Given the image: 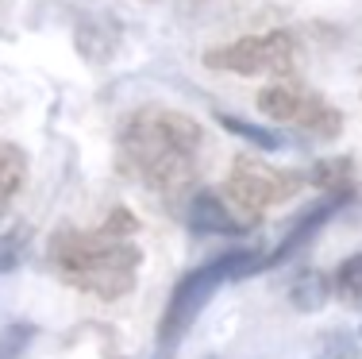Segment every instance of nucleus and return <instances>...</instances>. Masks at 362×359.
I'll return each instance as SVG.
<instances>
[{
  "label": "nucleus",
  "instance_id": "nucleus-12",
  "mask_svg": "<svg viewBox=\"0 0 362 359\" xmlns=\"http://www.w3.org/2000/svg\"><path fill=\"white\" fill-rule=\"evenodd\" d=\"M332 290L343 297V302H351V305L362 302V251H358V255H347V259L335 267Z\"/></svg>",
  "mask_w": 362,
  "mask_h": 359
},
{
  "label": "nucleus",
  "instance_id": "nucleus-13",
  "mask_svg": "<svg viewBox=\"0 0 362 359\" xmlns=\"http://www.w3.org/2000/svg\"><path fill=\"white\" fill-rule=\"evenodd\" d=\"M220 124L228 127L231 135H239V139L255 143V147H262V151H281V147H286V139H281L278 132H270V127H258V124H247V120H239V116L220 113Z\"/></svg>",
  "mask_w": 362,
  "mask_h": 359
},
{
  "label": "nucleus",
  "instance_id": "nucleus-8",
  "mask_svg": "<svg viewBox=\"0 0 362 359\" xmlns=\"http://www.w3.org/2000/svg\"><path fill=\"white\" fill-rule=\"evenodd\" d=\"M185 224H189V232H197V236H243L247 228H251L235 209H231V205H223V198H216L212 190H201L193 201L185 205Z\"/></svg>",
  "mask_w": 362,
  "mask_h": 359
},
{
  "label": "nucleus",
  "instance_id": "nucleus-11",
  "mask_svg": "<svg viewBox=\"0 0 362 359\" xmlns=\"http://www.w3.org/2000/svg\"><path fill=\"white\" fill-rule=\"evenodd\" d=\"M308 186H320V190L335 193V190H355V166L351 159H320L308 170Z\"/></svg>",
  "mask_w": 362,
  "mask_h": 359
},
{
  "label": "nucleus",
  "instance_id": "nucleus-17",
  "mask_svg": "<svg viewBox=\"0 0 362 359\" xmlns=\"http://www.w3.org/2000/svg\"><path fill=\"white\" fill-rule=\"evenodd\" d=\"M358 332H362V329H358Z\"/></svg>",
  "mask_w": 362,
  "mask_h": 359
},
{
  "label": "nucleus",
  "instance_id": "nucleus-16",
  "mask_svg": "<svg viewBox=\"0 0 362 359\" xmlns=\"http://www.w3.org/2000/svg\"><path fill=\"white\" fill-rule=\"evenodd\" d=\"M0 359H12V355H0Z\"/></svg>",
  "mask_w": 362,
  "mask_h": 359
},
{
  "label": "nucleus",
  "instance_id": "nucleus-15",
  "mask_svg": "<svg viewBox=\"0 0 362 359\" xmlns=\"http://www.w3.org/2000/svg\"><path fill=\"white\" fill-rule=\"evenodd\" d=\"M204 359H220V355H204Z\"/></svg>",
  "mask_w": 362,
  "mask_h": 359
},
{
  "label": "nucleus",
  "instance_id": "nucleus-6",
  "mask_svg": "<svg viewBox=\"0 0 362 359\" xmlns=\"http://www.w3.org/2000/svg\"><path fill=\"white\" fill-rule=\"evenodd\" d=\"M258 113L278 120V124H293L300 132L316 135V139H335L343 132V113L327 105L320 93L305 89L297 81H274L258 93Z\"/></svg>",
  "mask_w": 362,
  "mask_h": 359
},
{
  "label": "nucleus",
  "instance_id": "nucleus-2",
  "mask_svg": "<svg viewBox=\"0 0 362 359\" xmlns=\"http://www.w3.org/2000/svg\"><path fill=\"white\" fill-rule=\"evenodd\" d=\"M204 159V132L193 116L174 108H135L119 132V166L146 190L174 198L197 182Z\"/></svg>",
  "mask_w": 362,
  "mask_h": 359
},
{
  "label": "nucleus",
  "instance_id": "nucleus-7",
  "mask_svg": "<svg viewBox=\"0 0 362 359\" xmlns=\"http://www.w3.org/2000/svg\"><path fill=\"white\" fill-rule=\"evenodd\" d=\"M351 201H355V190H335V193H327L324 201H316L313 209H308L305 217H300L297 224L289 228V236L281 239V244L274 247L270 255H262V270H266V267H281V263H289L293 255H297L300 247H308V244H313V236L320 232V228H324L332 217H339V212L347 209Z\"/></svg>",
  "mask_w": 362,
  "mask_h": 359
},
{
  "label": "nucleus",
  "instance_id": "nucleus-5",
  "mask_svg": "<svg viewBox=\"0 0 362 359\" xmlns=\"http://www.w3.org/2000/svg\"><path fill=\"white\" fill-rule=\"evenodd\" d=\"M204 66L239 78H293L297 70V39L289 31H262L235 42L204 50Z\"/></svg>",
  "mask_w": 362,
  "mask_h": 359
},
{
  "label": "nucleus",
  "instance_id": "nucleus-14",
  "mask_svg": "<svg viewBox=\"0 0 362 359\" xmlns=\"http://www.w3.org/2000/svg\"><path fill=\"white\" fill-rule=\"evenodd\" d=\"M23 251H28V228H12V232L0 236V275L20 267Z\"/></svg>",
  "mask_w": 362,
  "mask_h": 359
},
{
  "label": "nucleus",
  "instance_id": "nucleus-1",
  "mask_svg": "<svg viewBox=\"0 0 362 359\" xmlns=\"http://www.w3.org/2000/svg\"><path fill=\"white\" fill-rule=\"evenodd\" d=\"M135 236H139V220L116 205L97 228H58L50 236L47 263L66 286L97 302H119L135 290L143 267Z\"/></svg>",
  "mask_w": 362,
  "mask_h": 359
},
{
  "label": "nucleus",
  "instance_id": "nucleus-3",
  "mask_svg": "<svg viewBox=\"0 0 362 359\" xmlns=\"http://www.w3.org/2000/svg\"><path fill=\"white\" fill-rule=\"evenodd\" d=\"M258 270H262V255H258L255 247H243V251L216 255V259L193 267L189 275H181V282L174 286V294H170V302H166V313H162V321H158L162 355H170L181 340H185V332L193 329V321L204 313V305L216 297V290L223 282L258 275Z\"/></svg>",
  "mask_w": 362,
  "mask_h": 359
},
{
  "label": "nucleus",
  "instance_id": "nucleus-9",
  "mask_svg": "<svg viewBox=\"0 0 362 359\" xmlns=\"http://www.w3.org/2000/svg\"><path fill=\"white\" fill-rule=\"evenodd\" d=\"M28 182V151L20 143H0V217L8 212V205L16 201V193Z\"/></svg>",
  "mask_w": 362,
  "mask_h": 359
},
{
  "label": "nucleus",
  "instance_id": "nucleus-10",
  "mask_svg": "<svg viewBox=\"0 0 362 359\" xmlns=\"http://www.w3.org/2000/svg\"><path fill=\"white\" fill-rule=\"evenodd\" d=\"M327 297H332V278L320 275V270H305V275L289 286V302H293V309H300V313L324 309Z\"/></svg>",
  "mask_w": 362,
  "mask_h": 359
},
{
  "label": "nucleus",
  "instance_id": "nucleus-4",
  "mask_svg": "<svg viewBox=\"0 0 362 359\" xmlns=\"http://www.w3.org/2000/svg\"><path fill=\"white\" fill-rule=\"evenodd\" d=\"M308 186L305 170H281V166H266L251 155H239L231 162V174L223 182V193H228L231 209L255 224L262 212H270L274 205H286L293 201L300 190Z\"/></svg>",
  "mask_w": 362,
  "mask_h": 359
}]
</instances>
